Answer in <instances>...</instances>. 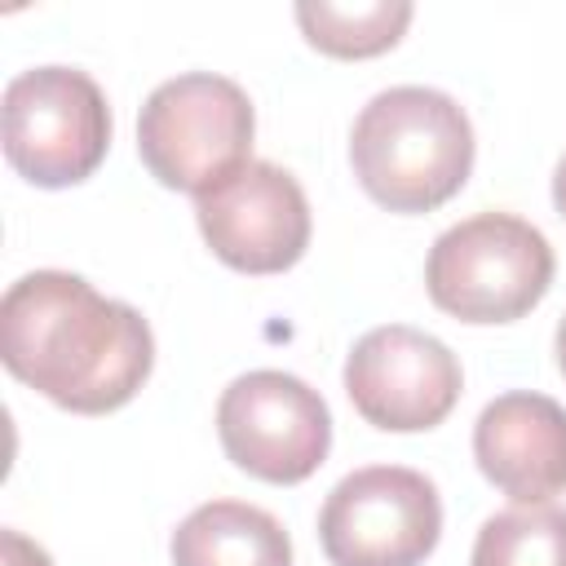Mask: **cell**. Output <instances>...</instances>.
Returning <instances> with one entry per match:
<instances>
[{"mask_svg":"<svg viewBox=\"0 0 566 566\" xmlns=\"http://www.w3.org/2000/svg\"><path fill=\"white\" fill-rule=\"evenodd\" d=\"M4 367L75 416H106L155 367L150 323L66 270H31L0 301Z\"/></svg>","mask_w":566,"mask_h":566,"instance_id":"cell-1","label":"cell"},{"mask_svg":"<svg viewBox=\"0 0 566 566\" xmlns=\"http://www.w3.org/2000/svg\"><path fill=\"white\" fill-rule=\"evenodd\" d=\"M473 124L464 106L424 84L376 93L349 133L358 186L389 212H433L473 172Z\"/></svg>","mask_w":566,"mask_h":566,"instance_id":"cell-2","label":"cell"},{"mask_svg":"<svg viewBox=\"0 0 566 566\" xmlns=\"http://www.w3.org/2000/svg\"><path fill=\"white\" fill-rule=\"evenodd\" d=\"M553 270L544 230L513 212H478L433 239L424 287L460 323H513L544 301Z\"/></svg>","mask_w":566,"mask_h":566,"instance_id":"cell-3","label":"cell"},{"mask_svg":"<svg viewBox=\"0 0 566 566\" xmlns=\"http://www.w3.org/2000/svg\"><path fill=\"white\" fill-rule=\"evenodd\" d=\"M256 115L248 93L212 71L164 80L137 115V155L168 190L203 195L252 164Z\"/></svg>","mask_w":566,"mask_h":566,"instance_id":"cell-4","label":"cell"},{"mask_svg":"<svg viewBox=\"0 0 566 566\" xmlns=\"http://www.w3.org/2000/svg\"><path fill=\"white\" fill-rule=\"evenodd\" d=\"M4 155L44 190L75 186L97 172L111 146V106L88 71L31 66L9 80L4 102Z\"/></svg>","mask_w":566,"mask_h":566,"instance_id":"cell-5","label":"cell"},{"mask_svg":"<svg viewBox=\"0 0 566 566\" xmlns=\"http://www.w3.org/2000/svg\"><path fill=\"white\" fill-rule=\"evenodd\" d=\"M442 535L438 486L402 464L345 473L318 513V544L332 566H420Z\"/></svg>","mask_w":566,"mask_h":566,"instance_id":"cell-6","label":"cell"},{"mask_svg":"<svg viewBox=\"0 0 566 566\" xmlns=\"http://www.w3.org/2000/svg\"><path fill=\"white\" fill-rule=\"evenodd\" d=\"M217 438L243 473L292 486L327 460L332 411L301 376L261 367L221 389Z\"/></svg>","mask_w":566,"mask_h":566,"instance_id":"cell-7","label":"cell"},{"mask_svg":"<svg viewBox=\"0 0 566 566\" xmlns=\"http://www.w3.org/2000/svg\"><path fill=\"white\" fill-rule=\"evenodd\" d=\"M464 376L455 354L407 323L371 327L345 358V394L354 411L385 433H420L451 416Z\"/></svg>","mask_w":566,"mask_h":566,"instance_id":"cell-8","label":"cell"},{"mask_svg":"<svg viewBox=\"0 0 566 566\" xmlns=\"http://www.w3.org/2000/svg\"><path fill=\"white\" fill-rule=\"evenodd\" d=\"M195 221L212 256L239 274L292 270L310 248L305 190L270 159H252L221 186L203 190L195 199Z\"/></svg>","mask_w":566,"mask_h":566,"instance_id":"cell-9","label":"cell"},{"mask_svg":"<svg viewBox=\"0 0 566 566\" xmlns=\"http://www.w3.org/2000/svg\"><path fill=\"white\" fill-rule=\"evenodd\" d=\"M482 478L517 504H548L566 491V407L535 389L500 394L473 424Z\"/></svg>","mask_w":566,"mask_h":566,"instance_id":"cell-10","label":"cell"},{"mask_svg":"<svg viewBox=\"0 0 566 566\" xmlns=\"http://www.w3.org/2000/svg\"><path fill=\"white\" fill-rule=\"evenodd\" d=\"M172 566H292L283 522L243 500H208L172 531Z\"/></svg>","mask_w":566,"mask_h":566,"instance_id":"cell-11","label":"cell"},{"mask_svg":"<svg viewBox=\"0 0 566 566\" xmlns=\"http://www.w3.org/2000/svg\"><path fill=\"white\" fill-rule=\"evenodd\" d=\"M407 0H363V4H332V0H301L296 22L305 40L327 57H376L394 49L411 22Z\"/></svg>","mask_w":566,"mask_h":566,"instance_id":"cell-12","label":"cell"},{"mask_svg":"<svg viewBox=\"0 0 566 566\" xmlns=\"http://www.w3.org/2000/svg\"><path fill=\"white\" fill-rule=\"evenodd\" d=\"M469 566H566V509L513 504L486 517Z\"/></svg>","mask_w":566,"mask_h":566,"instance_id":"cell-13","label":"cell"},{"mask_svg":"<svg viewBox=\"0 0 566 566\" xmlns=\"http://www.w3.org/2000/svg\"><path fill=\"white\" fill-rule=\"evenodd\" d=\"M0 562L4 566H53L49 553L35 539H27L22 531H0Z\"/></svg>","mask_w":566,"mask_h":566,"instance_id":"cell-14","label":"cell"},{"mask_svg":"<svg viewBox=\"0 0 566 566\" xmlns=\"http://www.w3.org/2000/svg\"><path fill=\"white\" fill-rule=\"evenodd\" d=\"M553 208H557V217L566 221V155H562L557 168H553Z\"/></svg>","mask_w":566,"mask_h":566,"instance_id":"cell-15","label":"cell"},{"mask_svg":"<svg viewBox=\"0 0 566 566\" xmlns=\"http://www.w3.org/2000/svg\"><path fill=\"white\" fill-rule=\"evenodd\" d=\"M553 349H557V367H562V376H566V314H562V323H557V340H553Z\"/></svg>","mask_w":566,"mask_h":566,"instance_id":"cell-16","label":"cell"}]
</instances>
